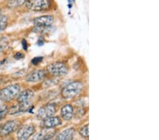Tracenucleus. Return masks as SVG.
Here are the masks:
<instances>
[{"label": "nucleus", "mask_w": 159, "mask_h": 140, "mask_svg": "<svg viewBox=\"0 0 159 140\" xmlns=\"http://www.w3.org/2000/svg\"><path fill=\"white\" fill-rule=\"evenodd\" d=\"M25 5L28 9L31 11H45L50 9L51 0H25Z\"/></svg>", "instance_id": "20e7f679"}, {"label": "nucleus", "mask_w": 159, "mask_h": 140, "mask_svg": "<svg viewBox=\"0 0 159 140\" xmlns=\"http://www.w3.org/2000/svg\"><path fill=\"white\" fill-rule=\"evenodd\" d=\"M2 13H1V9H0V14H1Z\"/></svg>", "instance_id": "4be33fe9"}, {"label": "nucleus", "mask_w": 159, "mask_h": 140, "mask_svg": "<svg viewBox=\"0 0 159 140\" xmlns=\"http://www.w3.org/2000/svg\"><path fill=\"white\" fill-rule=\"evenodd\" d=\"M57 112V108L52 103H48L43 106L36 113V117L42 120L47 118L48 117L55 115Z\"/></svg>", "instance_id": "0eeeda50"}, {"label": "nucleus", "mask_w": 159, "mask_h": 140, "mask_svg": "<svg viewBox=\"0 0 159 140\" xmlns=\"http://www.w3.org/2000/svg\"><path fill=\"white\" fill-rule=\"evenodd\" d=\"M20 126L19 120H11L0 126V136H7L16 131Z\"/></svg>", "instance_id": "39448f33"}, {"label": "nucleus", "mask_w": 159, "mask_h": 140, "mask_svg": "<svg viewBox=\"0 0 159 140\" xmlns=\"http://www.w3.org/2000/svg\"><path fill=\"white\" fill-rule=\"evenodd\" d=\"M60 114L61 118L64 120H71L73 118L74 114V110L72 105H71V104H65V106H63L61 108Z\"/></svg>", "instance_id": "9b49d317"}, {"label": "nucleus", "mask_w": 159, "mask_h": 140, "mask_svg": "<svg viewBox=\"0 0 159 140\" xmlns=\"http://www.w3.org/2000/svg\"><path fill=\"white\" fill-rule=\"evenodd\" d=\"M41 59H42L41 57H35V58H34V59L32 60V63L34 64V65H36L37 63L40 62L41 60H41Z\"/></svg>", "instance_id": "412c9836"}, {"label": "nucleus", "mask_w": 159, "mask_h": 140, "mask_svg": "<svg viewBox=\"0 0 159 140\" xmlns=\"http://www.w3.org/2000/svg\"><path fill=\"white\" fill-rule=\"evenodd\" d=\"M8 17L4 14H0V31H3L8 25Z\"/></svg>", "instance_id": "dca6fc26"}, {"label": "nucleus", "mask_w": 159, "mask_h": 140, "mask_svg": "<svg viewBox=\"0 0 159 140\" xmlns=\"http://www.w3.org/2000/svg\"><path fill=\"white\" fill-rule=\"evenodd\" d=\"M55 128H43L39 133L34 137L35 139H50L56 134Z\"/></svg>", "instance_id": "f8f14e48"}, {"label": "nucleus", "mask_w": 159, "mask_h": 140, "mask_svg": "<svg viewBox=\"0 0 159 140\" xmlns=\"http://www.w3.org/2000/svg\"><path fill=\"white\" fill-rule=\"evenodd\" d=\"M34 96V92L30 89H25L22 92H20L17 96V102L18 103H28L30 102L31 99Z\"/></svg>", "instance_id": "ddd939ff"}, {"label": "nucleus", "mask_w": 159, "mask_h": 140, "mask_svg": "<svg viewBox=\"0 0 159 140\" xmlns=\"http://www.w3.org/2000/svg\"><path fill=\"white\" fill-rule=\"evenodd\" d=\"M47 72L54 76H65L69 72L68 65L64 62H55L47 66Z\"/></svg>", "instance_id": "7ed1b4c3"}, {"label": "nucleus", "mask_w": 159, "mask_h": 140, "mask_svg": "<svg viewBox=\"0 0 159 140\" xmlns=\"http://www.w3.org/2000/svg\"><path fill=\"white\" fill-rule=\"evenodd\" d=\"M20 92V87L19 84H11L0 90V101L9 103L17 98Z\"/></svg>", "instance_id": "f03ea898"}, {"label": "nucleus", "mask_w": 159, "mask_h": 140, "mask_svg": "<svg viewBox=\"0 0 159 140\" xmlns=\"http://www.w3.org/2000/svg\"><path fill=\"white\" fill-rule=\"evenodd\" d=\"M46 76H47V72L45 70H34L25 76V81L30 83L38 82V81H40L44 79Z\"/></svg>", "instance_id": "1a4fd4ad"}, {"label": "nucleus", "mask_w": 159, "mask_h": 140, "mask_svg": "<svg viewBox=\"0 0 159 140\" xmlns=\"http://www.w3.org/2000/svg\"><path fill=\"white\" fill-rule=\"evenodd\" d=\"M24 55L23 54V53H20V52H17L14 55V58L16 60H20V59H21V58H24Z\"/></svg>", "instance_id": "aec40b11"}, {"label": "nucleus", "mask_w": 159, "mask_h": 140, "mask_svg": "<svg viewBox=\"0 0 159 140\" xmlns=\"http://www.w3.org/2000/svg\"><path fill=\"white\" fill-rule=\"evenodd\" d=\"M54 22V17L50 15L39 16L33 20V24L37 28H47L52 25Z\"/></svg>", "instance_id": "6e6552de"}, {"label": "nucleus", "mask_w": 159, "mask_h": 140, "mask_svg": "<svg viewBox=\"0 0 159 140\" xmlns=\"http://www.w3.org/2000/svg\"><path fill=\"white\" fill-rule=\"evenodd\" d=\"M61 120L58 116H50L42 120L40 126L42 128H55L61 124Z\"/></svg>", "instance_id": "9d476101"}, {"label": "nucleus", "mask_w": 159, "mask_h": 140, "mask_svg": "<svg viewBox=\"0 0 159 140\" xmlns=\"http://www.w3.org/2000/svg\"><path fill=\"white\" fill-rule=\"evenodd\" d=\"M9 45V41L6 38L2 37L0 38V53L2 51H4L5 48H6Z\"/></svg>", "instance_id": "6ab92c4d"}, {"label": "nucleus", "mask_w": 159, "mask_h": 140, "mask_svg": "<svg viewBox=\"0 0 159 140\" xmlns=\"http://www.w3.org/2000/svg\"><path fill=\"white\" fill-rule=\"evenodd\" d=\"M35 132V127L32 124L20 126L17 129V138L19 139H28Z\"/></svg>", "instance_id": "423d86ee"}, {"label": "nucleus", "mask_w": 159, "mask_h": 140, "mask_svg": "<svg viewBox=\"0 0 159 140\" xmlns=\"http://www.w3.org/2000/svg\"><path fill=\"white\" fill-rule=\"evenodd\" d=\"M9 113V108L4 104H0V122L3 120Z\"/></svg>", "instance_id": "a211bd4d"}, {"label": "nucleus", "mask_w": 159, "mask_h": 140, "mask_svg": "<svg viewBox=\"0 0 159 140\" xmlns=\"http://www.w3.org/2000/svg\"><path fill=\"white\" fill-rule=\"evenodd\" d=\"M79 134L81 137L84 139H89V124H86V125L81 127L79 129Z\"/></svg>", "instance_id": "f3484780"}, {"label": "nucleus", "mask_w": 159, "mask_h": 140, "mask_svg": "<svg viewBox=\"0 0 159 140\" xmlns=\"http://www.w3.org/2000/svg\"><path fill=\"white\" fill-rule=\"evenodd\" d=\"M83 88L84 85L81 81H73L61 89V96L64 99L70 100L78 96L81 93Z\"/></svg>", "instance_id": "f257e3e1"}, {"label": "nucleus", "mask_w": 159, "mask_h": 140, "mask_svg": "<svg viewBox=\"0 0 159 140\" xmlns=\"http://www.w3.org/2000/svg\"><path fill=\"white\" fill-rule=\"evenodd\" d=\"M25 0H8L7 6L9 9H15L25 4Z\"/></svg>", "instance_id": "2eb2a0df"}, {"label": "nucleus", "mask_w": 159, "mask_h": 140, "mask_svg": "<svg viewBox=\"0 0 159 140\" xmlns=\"http://www.w3.org/2000/svg\"><path fill=\"white\" fill-rule=\"evenodd\" d=\"M75 134V129L70 127L64 130L57 136V139L59 140H70L72 139Z\"/></svg>", "instance_id": "4468645a"}]
</instances>
